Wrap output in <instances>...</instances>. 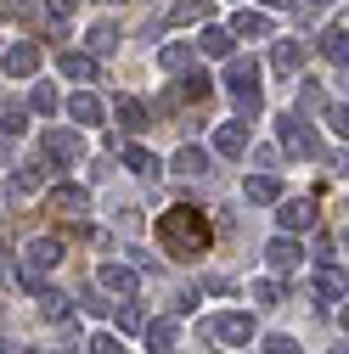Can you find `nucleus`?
I'll return each instance as SVG.
<instances>
[{"label": "nucleus", "mask_w": 349, "mask_h": 354, "mask_svg": "<svg viewBox=\"0 0 349 354\" xmlns=\"http://www.w3.org/2000/svg\"><path fill=\"white\" fill-rule=\"evenodd\" d=\"M158 242H163L169 259H203L208 253V219H203V208H192V203L163 208L158 214Z\"/></svg>", "instance_id": "1"}, {"label": "nucleus", "mask_w": 349, "mask_h": 354, "mask_svg": "<svg viewBox=\"0 0 349 354\" xmlns=\"http://www.w3.org/2000/svg\"><path fill=\"white\" fill-rule=\"evenodd\" d=\"M259 68L253 57H226V91H231V102H237V124L248 129V118H259L265 113V96H259Z\"/></svg>", "instance_id": "2"}, {"label": "nucleus", "mask_w": 349, "mask_h": 354, "mask_svg": "<svg viewBox=\"0 0 349 354\" xmlns=\"http://www.w3.org/2000/svg\"><path fill=\"white\" fill-rule=\"evenodd\" d=\"M203 337L214 348H248L259 337V326H253L248 309H220V315H203Z\"/></svg>", "instance_id": "3"}, {"label": "nucleus", "mask_w": 349, "mask_h": 354, "mask_svg": "<svg viewBox=\"0 0 349 354\" xmlns=\"http://www.w3.org/2000/svg\"><path fill=\"white\" fill-rule=\"evenodd\" d=\"M39 163L46 169H73L84 163V136L68 124V129H46V141H39Z\"/></svg>", "instance_id": "4"}, {"label": "nucleus", "mask_w": 349, "mask_h": 354, "mask_svg": "<svg viewBox=\"0 0 349 354\" xmlns=\"http://www.w3.org/2000/svg\"><path fill=\"white\" fill-rule=\"evenodd\" d=\"M276 136H282V147H287L293 158H316V152H321V141H316L310 118H304V113H293V107L276 118Z\"/></svg>", "instance_id": "5"}, {"label": "nucleus", "mask_w": 349, "mask_h": 354, "mask_svg": "<svg viewBox=\"0 0 349 354\" xmlns=\"http://www.w3.org/2000/svg\"><path fill=\"white\" fill-rule=\"evenodd\" d=\"M57 264H62V242L57 236H28L23 253H17V270L23 276H46V270H57Z\"/></svg>", "instance_id": "6"}, {"label": "nucleus", "mask_w": 349, "mask_h": 354, "mask_svg": "<svg viewBox=\"0 0 349 354\" xmlns=\"http://www.w3.org/2000/svg\"><path fill=\"white\" fill-rule=\"evenodd\" d=\"M208 17V0H169V12L147 23V39H158L163 28H181V23H203Z\"/></svg>", "instance_id": "7"}, {"label": "nucleus", "mask_w": 349, "mask_h": 354, "mask_svg": "<svg viewBox=\"0 0 349 354\" xmlns=\"http://www.w3.org/2000/svg\"><path fill=\"white\" fill-rule=\"evenodd\" d=\"M141 287V276L129 270V264H118V259H102L96 264V292H113V298H129Z\"/></svg>", "instance_id": "8"}, {"label": "nucleus", "mask_w": 349, "mask_h": 354, "mask_svg": "<svg viewBox=\"0 0 349 354\" xmlns=\"http://www.w3.org/2000/svg\"><path fill=\"white\" fill-rule=\"evenodd\" d=\"M0 68H6V79H34L39 73V46H34V39L0 46Z\"/></svg>", "instance_id": "9"}, {"label": "nucleus", "mask_w": 349, "mask_h": 354, "mask_svg": "<svg viewBox=\"0 0 349 354\" xmlns=\"http://www.w3.org/2000/svg\"><path fill=\"white\" fill-rule=\"evenodd\" d=\"M276 225H282V236L310 231V225H316V203H310V197H287V203L276 208Z\"/></svg>", "instance_id": "10"}, {"label": "nucleus", "mask_w": 349, "mask_h": 354, "mask_svg": "<svg viewBox=\"0 0 349 354\" xmlns=\"http://www.w3.org/2000/svg\"><path fill=\"white\" fill-rule=\"evenodd\" d=\"M68 118H73V129H96V124L107 118V107H102V96H91V91H73V96H68Z\"/></svg>", "instance_id": "11"}, {"label": "nucleus", "mask_w": 349, "mask_h": 354, "mask_svg": "<svg viewBox=\"0 0 349 354\" xmlns=\"http://www.w3.org/2000/svg\"><path fill=\"white\" fill-rule=\"evenodd\" d=\"M265 264H271V270H298V264H304V242L298 236H271L265 242Z\"/></svg>", "instance_id": "12"}, {"label": "nucleus", "mask_w": 349, "mask_h": 354, "mask_svg": "<svg viewBox=\"0 0 349 354\" xmlns=\"http://www.w3.org/2000/svg\"><path fill=\"white\" fill-rule=\"evenodd\" d=\"M113 118H118V129H129V136H141V129L152 124V107H147L141 96H118V102H113Z\"/></svg>", "instance_id": "13"}, {"label": "nucleus", "mask_w": 349, "mask_h": 354, "mask_svg": "<svg viewBox=\"0 0 349 354\" xmlns=\"http://www.w3.org/2000/svg\"><path fill=\"white\" fill-rule=\"evenodd\" d=\"M57 107H62L57 84H51V79H34V84H28V102H23V113H28V118H51Z\"/></svg>", "instance_id": "14"}, {"label": "nucleus", "mask_w": 349, "mask_h": 354, "mask_svg": "<svg viewBox=\"0 0 349 354\" xmlns=\"http://www.w3.org/2000/svg\"><path fill=\"white\" fill-rule=\"evenodd\" d=\"M118 51V23L113 17H102V23H91V34H84V57H113Z\"/></svg>", "instance_id": "15"}, {"label": "nucleus", "mask_w": 349, "mask_h": 354, "mask_svg": "<svg viewBox=\"0 0 349 354\" xmlns=\"http://www.w3.org/2000/svg\"><path fill=\"white\" fill-rule=\"evenodd\" d=\"M39 186H46V163L34 158V163H17V169H12V180H6V197H34Z\"/></svg>", "instance_id": "16"}, {"label": "nucleus", "mask_w": 349, "mask_h": 354, "mask_svg": "<svg viewBox=\"0 0 349 354\" xmlns=\"http://www.w3.org/2000/svg\"><path fill=\"white\" fill-rule=\"evenodd\" d=\"M141 337H147V354H174V337H181V326H174V315H158V321L141 326Z\"/></svg>", "instance_id": "17"}, {"label": "nucleus", "mask_w": 349, "mask_h": 354, "mask_svg": "<svg viewBox=\"0 0 349 354\" xmlns=\"http://www.w3.org/2000/svg\"><path fill=\"white\" fill-rule=\"evenodd\" d=\"M321 51H327V62H338V73H343V62H349V28H343V17H332V23L321 28Z\"/></svg>", "instance_id": "18"}, {"label": "nucleus", "mask_w": 349, "mask_h": 354, "mask_svg": "<svg viewBox=\"0 0 349 354\" xmlns=\"http://www.w3.org/2000/svg\"><path fill=\"white\" fill-rule=\"evenodd\" d=\"M271 68H276L282 79H293V73L304 68V46H298V39H271Z\"/></svg>", "instance_id": "19"}, {"label": "nucleus", "mask_w": 349, "mask_h": 354, "mask_svg": "<svg viewBox=\"0 0 349 354\" xmlns=\"http://www.w3.org/2000/svg\"><path fill=\"white\" fill-rule=\"evenodd\" d=\"M169 169L181 174V180H197V174H208V147H181L169 158Z\"/></svg>", "instance_id": "20"}, {"label": "nucleus", "mask_w": 349, "mask_h": 354, "mask_svg": "<svg viewBox=\"0 0 349 354\" xmlns=\"http://www.w3.org/2000/svg\"><path fill=\"white\" fill-rule=\"evenodd\" d=\"M226 34H231V39H271V17H265V12H237Z\"/></svg>", "instance_id": "21"}, {"label": "nucleus", "mask_w": 349, "mask_h": 354, "mask_svg": "<svg viewBox=\"0 0 349 354\" xmlns=\"http://www.w3.org/2000/svg\"><path fill=\"white\" fill-rule=\"evenodd\" d=\"M214 152H220V158H242L248 152V129L231 118V124H220V129H214Z\"/></svg>", "instance_id": "22"}, {"label": "nucleus", "mask_w": 349, "mask_h": 354, "mask_svg": "<svg viewBox=\"0 0 349 354\" xmlns=\"http://www.w3.org/2000/svg\"><path fill=\"white\" fill-rule=\"evenodd\" d=\"M51 208L68 214V219H79L84 208H91V192H84V186H57V192H51Z\"/></svg>", "instance_id": "23"}, {"label": "nucleus", "mask_w": 349, "mask_h": 354, "mask_svg": "<svg viewBox=\"0 0 349 354\" xmlns=\"http://www.w3.org/2000/svg\"><path fill=\"white\" fill-rule=\"evenodd\" d=\"M242 197H248V203H282V180H276V174H248V180H242Z\"/></svg>", "instance_id": "24"}, {"label": "nucleus", "mask_w": 349, "mask_h": 354, "mask_svg": "<svg viewBox=\"0 0 349 354\" xmlns=\"http://www.w3.org/2000/svg\"><path fill=\"white\" fill-rule=\"evenodd\" d=\"M39 309H46V321H62V326H68V337H73V304H68V292L46 287V292H39Z\"/></svg>", "instance_id": "25"}, {"label": "nucleus", "mask_w": 349, "mask_h": 354, "mask_svg": "<svg viewBox=\"0 0 349 354\" xmlns=\"http://www.w3.org/2000/svg\"><path fill=\"white\" fill-rule=\"evenodd\" d=\"M231 46H237V39H231L226 28H203V34H197V51H203V57H214V62H226V57H231Z\"/></svg>", "instance_id": "26"}, {"label": "nucleus", "mask_w": 349, "mask_h": 354, "mask_svg": "<svg viewBox=\"0 0 349 354\" xmlns=\"http://www.w3.org/2000/svg\"><path fill=\"white\" fill-rule=\"evenodd\" d=\"M158 68H163V73H186V68H192V46H181V39L158 46Z\"/></svg>", "instance_id": "27"}, {"label": "nucleus", "mask_w": 349, "mask_h": 354, "mask_svg": "<svg viewBox=\"0 0 349 354\" xmlns=\"http://www.w3.org/2000/svg\"><path fill=\"white\" fill-rule=\"evenodd\" d=\"M62 73L73 84H91L96 79V57H84V51H62Z\"/></svg>", "instance_id": "28"}, {"label": "nucleus", "mask_w": 349, "mask_h": 354, "mask_svg": "<svg viewBox=\"0 0 349 354\" xmlns=\"http://www.w3.org/2000/svg\"><path fill=\"white\" fill-rule=\"evenodd\" d=\"M124 169L141 174V180H152V174H158V158H152L147 147H124Z\"/></svg>", "instance_id": "29"}, {"label": "nucleus", "mask_w": 349, "mask_h": 354, "mask_svg": "<svg viewBox=\"0 0 349 354\" xmlns=\"http://www.w3.org/2000/svg\"><path fill=\"white\" fill-rule=\"evenodd\" d=\"M23 129H28L23 102H0V136H23Z\"/></svg>", "instance_id": "30"}, {"label": "nucleus", "mask_w": 349, "mask_h": 354, "mask_svg": "<svg viewBox=\"0 0 349 354\" xmlns=\"http://www.w3.org/2000/svg\"><path fill=\"white\" fill-rule=\"evenodd\" d=\"M316 292H321V304H338L343 309V270H321L316 276Z\"/></svg>", "instance_id": "31"}, {"label": "nucleus", "mask_w": 349, "mask_h": 354, "mask_svg": "<svg viewBox=\"0 0 349 354\" xmlns=\"http://www.w3.org/2000/svg\"><path fill=\"white\" fill-rule=\"evenodd\" d=\"M248 298H253V304H259V309H276V304H282V287H276V281H271V276H259V281H253V287H248Z\"/></svg>", "instance_id": "32"}, {"label": "nucleus", "mask_w": 349, "mask_h": 354, "mask_svg": "<svg viewBox=\"0 0 349 354\" xmlns=\"http://www.w3.org/2000/svg\"><path fill=\"white\" fill-rule=\"evenodd\" d=\"M253 343H265V354H304L293 332H271V337H253Z\"/></svg>", "instance_id": "33"}, {"label": "nucleus", "mask_w": 349, "mask_h": 354, "mask_svg": "<svg viewBox=\"0 0 349 354\" xmlns=\"http://www.w3.org/2000/svg\"><path fill=\"white\" fill-rule=\"evenodd\" d=\"M141 326H147L141 304H136V298H124V309H118V332H141Z\"/></svg>", "instance_id": "34"}, {"label": "nucleus", "mask_w": 349, "mask_h": 354, "mask_svg": "<svg viewBox=\"0 0 349 354\" xmlns=\"http://www.w3.org/2000/svg\"><path fill=\"white\" fill-rule=\"evenodd\" d=\"M327 129H332L338 147H343V136H349V107H343V102H332V107H327Z\"/></svg>", "instance_id": "35"}, {"label": "nucleus", "mask_w": 349, "mask_h": 354, "mask_svg": "<svg viewBox=\"0 0 349 354\" xmlns=\"http://www.w3.org/2000/svg\"><path fill=\"white\" fill-rule=\"evenodd\" d=\"M73 12H79V0H46V17L51 23H73Z\"/></svg>", "instance_id": "36"}, {"label": "nucleus", "mask_w": 349, "mask_h": 354, "mask_svg": "<svg viewBox=\"0 0 349 354\" xmlns=\"http://www.w3.org/2000/svg\"><path fill=\"white\" fill-rule=\"evenodd\" d=\"M181 96H186V102H203V96H208V79H203V73H186V79H181Z\"/></svg>", "instance_id": "37"}, {"label": "nucleus", "mask_w": 349, "mask_h": 354, "mask_svg": "<svg viewBox=\"0 0 349 354\" xmlns=\"http://www.w3.org/2000/svg\"><path fill=\"white\" fill-rule=\"evenodd\" d=\"M84 354H124V343H118L113 332H102V337H91V348H84Z\"/></svg>", "instance_id": "38"}, {"label": "nucleus", "mask_w": 349, "mask_h": 354, "mask_svg": "<svg viewBox=\"0 0 349 354\" xmlns=\"http://www.w3.org/2000/svg\"><path fill=\"white\" fill-rule=\"evenodd\" d=\"M253 163H259V174H276L282 152H276V147H259V152H253Z\"/></svg>", "instance_id": "39"}, {"label": "nucleus", "mask_w": 349, "mask_h": 354, "mask_svg": "<svg viewBox=\"0 0 349 354\" xmlns=\"http://www.w3.org/2000/svg\"><path fill=\"white\" fill-rule=\"evenodd\" d=\"M192 304H197V292H174V304H169V315H186Z\"/></svg>", "instance_id": "40"}, {"label": "nucleus", "mask_w": 349, "mask_h": 354, "mask_svg": "<svg viewBox=\"0 0 349 354\" xmlns=\"http://www.w3.org/2000/svg\"><path fill=\"white\" fill-rule=\"evenodd\" d=\"M259 6H271V12H282V6H293V0H259Z\"/></svg>", "instance_id": "41"}, {"label": "nucleus", "mask_w": 349, "mask_h": 354, "mask_svg": "<svg viewBox=\"0 0 349 354\" xmlns=\"http://www.w3.org/2000/svg\"><path fill=\"white\" fill-rule=\"evenodd\" d=\"M0 354H17V348H12V343H0Z\"/></svg>", "instance_id": "42"}, {"label": "nucleus", "mask_w": 349, "mask_h": 354, "mask_svg": "<svg viewBox=\"0 0 349 354\" xmlns=\"http://www.w3.org/2000/svg\"><path fill=\"white\" fill-rule=\"evenodd\" d=\"M57 354H79V348H73V343H68V348H57Z\"/></svg>", "instance_id": "43"}, {"label": "nucleus", "mask_w": 349, "mask_h": 354, "mask_svg": "<svg viewBox=\"0 0 349 354\" xmlns=\"http://www.w3.org/2000/svg\"><path fill=\"white\" fill-rule=\"evenodd\" d=\"M316 6H332V0H316Z\"/></svg>", "instance_id": "44"}, {"label": "nucleus", "mask_w": 349, "mask_h": 354, "mask_svg": "<svg viewBox=\"0 0 349 354\" xmlns=\"http://www.w3.org/2000/svg\"><path fill=\"white\" fill-rule=\"evenodd\" d=\"M332 354H343V343H338V348H332Z\"/></svg>", "instance_id": "45"}, {"label": "nucleus", "mask_w": 349, "mask_h": 354, "mask_svg": "<svg viewBox=\"0 0 349 354\" xmlns=\"http://www.w3.org/2000/svg\"><path fill=\"white\" fill-rule=\"evenodd\" d=\"M107 6H118V0H107Z\"/></svg>", "instance_id": "46"}, {"label": "nucleus", "mask_w": 349, "mask_h": 354, "mask_svg": "<svg viewBox=\"0 0 349 354\" xmlns=\"http://www.w3.org/2000/svg\"><path fill=\"white\" fill-rule=\"evenodd\" d=\"M23 354H34V348H23Z\"/></svg>", "instance_id": "47"}]
</instances>
